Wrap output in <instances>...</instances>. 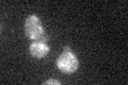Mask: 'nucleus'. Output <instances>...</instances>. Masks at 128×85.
Instances as JSON below:
<instances>
[{"mask_svg": "<svg viewBox=\"0 0 128 85\" xmlns=\"http://www.w3.org/2000/svg\"><path fill=\"white\" fill-rule=\"evenodd\" d=\"M25 33L27 37H29L30 39H42L45 42L48 40V36L44 31L41 20L36 15H30L27 17L25 22Z\"/></svg>", "mask_w": 128, "mask_h": 85, "instance_id": "obj_1", "label": "nucleus"}, {"mask_svg": "<svg viewBox=\"0 0 128 85\" xmlns=\"http://www.w3.org/2000/svg\"><path fill=\"white\" fill-rule=\"evenodd\" d=\"M57 65L58 69L64 74H73L78 69L79 62L78 59L73 52L70 51H63L61 55L57 60Z\"/></svg>", "mask_w": 128, "mask_h": 85, "instance_id": "obj_2", "label": "nucleus"}, {"mask_svg": "<svg viewBox=\"0 0 128 85\" xmlns=\"http://www.w3.org/2000/svg\"><path fill=\"white\" fill-rule=\"evenodd\" d=\"M29 52L32 56L36 59H42L49 53V46L47 45V42L42 39L34 40L33 43L30 44L29 46Z\"/></svg>", "mask_w": 128, "mask_h": 85, "instance_id": "obj_3", "label": "nucleus"}, {"mask_svg": "<svg viewBox=\"0 0 128 85\" xmlns=\"http://www.w3.org/2000/svg\"><path fill=\"white\" fill-rule=\"evenodd\" d=\"M43 84L44 85H49V84H57V85H60L61 84V82L60 81H58V80H54V79H50V80H47V81H45V82H43Z\"/></svg>", "mask_w": 128, "mask_h": 85, "instance_id": "obj_4", "label": "nucleus"}, {"mask_svg": "<svg viewBox=\"0 0 128 85\" xmlns=\"http://www.w3.org/2000/svg\"><path fill=\"white\" fill-rule=\"evenodd\" d=\"M70 50L72 49H70L68 46H65V47H64V49H63V51H70Z\"/></svg>", "mask_w": 128, "mask_h": 85, "instance_id": "obj_5", "label": "nucleus"}]
</instances>
